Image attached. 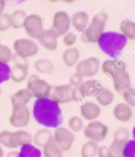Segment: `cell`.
<instances>
[{
  "label": "cell",
  "mask_w": 135,
  "mask_h": 157,
  "mask_svg": "<svg viewBox=\"0 0 135 157\" xmlns=\"http://www.w3.org/2000/svg\"><path fill=\"white\" fill-rule=\"evenodd\" d=\"M32 98L33 96L29 91L27 89H22L17 91V93H14L10 96V100L13 107L26 106Z\"/></svg>",
  "instance_id": "7402d4cb"
},
{
  "label": "cell",
  "mask_w": 135,
  "mask_h": 157,
  "mask_svg": "<svg viewBox=\"0 0 135 157\" xmlns=\"http://www.w3.org/2000/svg\"><path fill=\"white\" fill-rule=\"evenodd\" d=\"M27 14L22 10H17L10 14V20H11V27L15 29H19L23 27L25 20Z\"/></svg>",
  "instance_id": "83f0119b"
},
{
  "label": "cell",
  "mask_w": 135,
  "mask_h": 157,
  "mask_svg": "<svg viewBox=\"0 0 135 157\" xmlns=\"http://www.w3.org/2000/svg\"><path fill=\"white\" fill-rule=\"evenodd\" d=\"M22 28L28 36L37 39L41 32L44 30L42 17L37 14L27 15Z\"/></svg>",
  "instance_id": "7c38bea8"
},
{
  "label": "cell",
  "mask_w": 135,
  "mask_h": 157,
  "mask_svg": "<svg viewBox=\"0 0 135 157\" xmlns=\"http://www.w3.org/2000/svg\"><path fill=\"white\" fill-rule=\"evenodd\" d=\"M102 87V85L97 80H87L82 82L78 88V93L83 98L95 96Z\"/></svg>",
  "instance_id": "9a60e30c"
},
{
  "label": "cell",
  "mask_w": 135,
  "mask_h": 157,
  "mask_svg": "<svg viewBox=\"0 0 135 157\" xmlns=\"http://www.w3.org/2000/svg\"><path fill=\"white\" fill-rule=\"evenodd\" d=\"M77 42V36L72 32H67L63 36V43L65 46L71 47Z\"/></svg>",
  "instance_id": "60d3db41"
},
{
  "label": "cell",
  "mask_w": 135,
  "mask_h": 157,
  "mask_svg": "<svg viewBox=\"0 0 135 157\" xmlns=\"http://www.w3.org/2000/svg\"><path fill=\"white\" fill-rule=\"evenodd\" d=\"M0 157H4V150L1 145H0Z\"/></svg>",
  "instance_id": "bcb514c9"
},
{
  "label": "cell",
  "mask_w": 135,
  "mask_h": 157,
  "mask_svg": "<svg viewBox=\"0 0 135 157\" xmlns=\"http://www.w3.org/2000/svg\"><path fill=\"white\" fill-rule=\"evenodd\" d=\"M125 104H127L130 107H133L135 106V90L133 87L126 89L122 93Z\"/></svg>",
  "instance_id": "e575fe53"
},
{
  "label": "cell",
  "mask_w": 135,
  "mask_h": 157,
  "mask_svg": "<svg viewBox=\"0 0 135 157\" xmlns=\"http://www.w3.org/2000/svg\"><path fill=\"white\" fill-rule=\"evenodd\" d=\"M82 117L85 120L94 121L96 118H98L101 113L100 107L96 103L87 101L85 102L80 108Z\"/></svg>",
  "instance_id": "2e32d148"
},
{
  "label": "cell",
  "mask_w": 135,
  "mask_h": 157,
  "mask_svg": "<svg viewBox=\"0 0 135 157\" xmlns=\"http://www.w3.org/2000/svg\"><path fill=\"white\" fill-rule=\"evenodd\" d=\"M129 131L126 128L119 127L116 129L113 134V140H119L122 142H126L129 140Z\"/></svg>",
  "instance_id": "836d02e7"
},
{
  "label": "cell",
  "mask_w": 135,
  "mask_h": 157,
  "mask_svg": "<svg viewBox=\"0 0 135 157\" xmlns=\"http://www.w3.org/2000/svg\"><path fill=\"white\" fill-rule=\"evenodd\" d=\"M33 67L37 72L40 74H51L54 70L53 63L48 59H37L34 63Z\"/></svg>",
  "instance_id": "4316f807"
},
{
  "label": "cell",
  "mask_w": 135,
  "mask_h": 157,
  "mask_svg": "<svg viewBox=\"0 0 135 157\" xmlns=\"http://www.w3.org/2000/svg\"><path fill=\"white\" fill-rule=\"evenodd\" d=\"M19 157H41L42 151L33 144H25L21 147Z\"/></svg>",
  "instance_id": "f1b7e54d"
},
{
  "label": "cell",
  "mask_w": 135,
  "mask_h": 157,
  "mask_svg": "<svg viewBox=\"0 0 135 157\" xmlns=\"http://www.w3.org/2000/svg\"><path fill=\"white\" fill-rule=\"evenodd\" d=\"M112 83L114 90L119 94H122L124 91L131 87V80L126 70L113 77Z\"/></svg>",
  "instance_id": "e0dca14e"
},
{
  "label": "cell",
  "mask_w": 135,
  "mask_h": 157,
  "mask_svg": "<svg viewBox=\"0 0 135 157\" xmlns=\"http://www.w3.org/2000/svg\"><path fill=\"white\" fill-rule=\"evenodd\" d=\"M100 69V62L96 57H89L76 64V73L83 78H92Z\"/></svg>",
  "instance_id": "9c48e42d"
},
{
  "label": "cell",
  "mask_w": 135,
  "mask_h": 157,
  "mask_svg": "<svg viewBox=\"0 0 135 157\" xmlns=\"http://www.w3.org/2000/svg\"><path fill=\"white\" fill-rule=\"evenodd\" d=\"M12 59V51L6 45H0V63H8Z\"/></svg>",
  "instance_id": "d590c367"
},
{
  "label": "cell",
  "mask_w": 135,
  "mask_h": 157,
  "mask_svg": "<svg viewBox=\"0 0 135 157\" xmlns=\"http://www.w3.org/2000/svg\"><path fill=\"white\" fill-rule=\"evenodd\" d=\"M96 100L98 103L99 106H103V107H107L112 104L115 96L113 94L110 89H107L105 87H102L99 90V92L96 93L95 96Z\"/></svg>",
  "instance_id": "cb8c5ba5"
},
{
  "label": "cell",
  "mask_w": 135,
  "mask_h": 157,
  "mask_svg": "<svg viewBox=\"0 0 135 157\" xmlns=\"http://www.w3.org/2000/svg\"><path fill=\"white\" fill-rule=\"evenodd\" d=\"M13 49L18 57L27 59L37 55L39 51V47L33 40L21 38L16 40L14 42Z\"/></svg>",
  "instance_id": "ba28073f"
},
{
  "label": "cell",
  "mask_w": 135,
  "mask_h": 157,
  "mask_svg": "<svg viewBox=\"0 0 135 157\" xmlns=\"http://www.w3.org/2000/svg\"><path fill=\"white\" fill-rule=\"evenodd\" d=\"M68 126L71 132H79L84 128V122L80 117L73 116L69 119Z\"/></svg>",
  "instance_id": "d6a6232c"
},
{
  "label": "cell",
  "mask_w": 135,
  "mask_h": 157,
  "mask_svg": "<svg viewBox=\"0 0 135 157\" xmlns=\"http://www.w3.org/2000/svg\"><path fill=\"white\" fill-rule=\"evenodd\" d=\"M127 42L128 40L120 33L107 31L102 34L97 44L105 55L111 59H117L122 54Z\"/></svg>",
  "instance_id": "7a4b0ae2"
},
{
  "label": "cell",
  "mask_w": 135,
  "mask_h": 157,
  "mask_svg": "<svg viewBox=\"0 0 135 157\" xmlns=\"http://www.w3.org/2000/svg\"><path fill=\"white\" fill-rule=\"evenodd\" d=\"M120 33L128 40H135V23L129 19H124L119 24Z\"/></svg>",
  "instance_id": "d4e9b609"
},
{
  "label": "cell",
  "mask_w": 135,
  "mask_h": 157,
  "mask_svg": "<svg viewBox=\"0 0 135 157\" xmlns=\"http://www.w3.org/2000/svg\"><path fill=\"white\" fill-rule=\"evenodd\" d=\"M29 70L27 65L23 63H17L10 69V78L14 82L21 83L27 79Z\"/></svg>",
  "instance_id": "44dd1931"
},
{
  "label": "cell",
  "mask_w": 135,
  "mask_h": 157,
  "mask_svg": "<svg viewBox=\"0 0 135 157\" xmlns=\"http://www.w3.org/2000/svg\"><path fill=\"white\" fill-rule=\"evenodd\" d=\"M5 6H6V2L3 0H0V16L3 13Z\"/></svg>",
  "instance_id": "f6af8a7d"
},
{
  "label": "cell",
  "mask_w": 135,
  "mask_h": 157,
  "mask_svg": "<svg viewBox=\"0 0 135 157\" xmlns=\"http://www.w3.org/2000/svg\"><path fill=\"white\" fill-rule=\"evenodd\" d=\"M51 86L46 81L41 79L36 74H32L27 82V88L32 96L37 99L47 98L50 93Z\"/></svg>",
  "instance_id": "8992f818"
},
{
  "label": "cell",
  "mask_w": 135,
  "mask_h": 157,
  "mask_svg": "<svg viewBox=\"0 0 135 157\" xmlns=\"http://www.w3.org/2000/svg\"><path fill=\"white\" fill-rule=\"evenodd\" d=\"M71 28V17L65 11L56 12L52 18V29L58 36H63Z\"/></svg>",
  "instance_id": "8fae6325"
},
{
  "label": "cell",
  "mask_w": 135,
  "mask_h": 157,
  "mask_svg": "<svg viewBox=\"0 0 135 157\" xmlns=\"http://www.w3.org/2000/svg\"><path fill=\"white\" fill-rule=\"evenodd\" d=\"M48 98L56 101L59 104H67L78 100V93L76 89L69 85H54L51 86Z\"/></svg>",
  "instance_id": "277c9868"
},
{
  "label": "cell",
  "mask_w": 135,
  "mask_h": 157,
  "mask_svg": "<svg viewBox=\"0 0 135 157\" xmlns=\"http://www.w3.org/2000/svg\"><path fill=\"white\" fill-rule=\"evenodd\" d=\"M122 157H135V141L133 139H129L126 142Z\"/></svg>",
  "instance_id": "f35d334b"
},
{
  "label": "cell",
  "mask_w": 135,
  "mask_h": 157,
  "mask_svg": "<svg viewBox=\"0 0 135 157\" xmlns=\"http://www.w3.org/2000/svg\"><path fill=\"white\" fill-rule=\"evenodd\" d=\"M80 58L79 51L75 48H69L62 55V59L67 67H73L78 63Z\"/></svg>",
  "instance_id": "484cf974"
},
{
  "label": "cell",
  "mask_w": 135,
  "mask_h": 157,
  "mask_svg": "<svg viewBox=\"0 0 135 157\" xmlns=\"http://www.w3.org/2000/svg\"><path fill=\"white\" fill-rule=\"evenodd\" d=\"M126 142H122L119 140H113L107 149V157H122L123 148Z\"/></svg>",
  "instance_id": "1f68e13d"
},
{
  "label": "cell",
  "mask_w": 135,
  "mask_h": 157,
  "mask_svg": "<svg viewBox=\"0 0 135 157\" xmlns=\"http://www.w3.org/2000/svg\"><path fill=\"white\" fill-rule=\"evenodd\" d=\"M75 137L73 132L63 126H59L55 129L52 134L53 142L63 151H68L71 148Z\"/></svg>",
  "instance_id": "52a82bcc"
},
{
  "label": "cell",
  "mask_w": 135,
  "mask_h": 157,
  "mask_svg": "<svg viewBox=\"0 0 135 157\" xmlns=\"http://www.w3.org/2000/svg\"><path fill=\"white\" fill-rule=\"evenodd\" d=\"M2 93V89H1V88H0V94Z\"/></svg>",
  "instance_id": "7dc6e473"
},
{
  "label": "cell",
  "mask_w": 135,
  "mask_h": 157,
  "mask_svg": "<svg viewBox=\"0 0 135 157\" xmlns=\"http://www.w3.org/2000/svg\"><path fill=\"white\" fill-rule=\"evenodd\" d=\"M58 38L57 34L52 29H48L43 30L37 40L46 50L55 51L58 47Z\"/></svg>",
  "instance_id": "5bb4252c"
},
{
  "label": "cell",
  "mask_w": 135,
  "mask_h": 157,
  "mask_svg": "<svg viewBox=\"0 0 135 157\" xmlns=\"http://www.w3.org/2000/svg\"><path fill=\"white\" fill-rule=\"evenodd\" d=\"M33 137L26 130L18 129L17 131L12 132L11 134V147L12 148H16L21 147L25 144H32Z\"/></svg>",
  "instance_id": "d6986e66"
},
{
  "label": "cell",
  "mask_w": 135,
  "mask_h": 157,
  "mask_svg": "<svg viewBox=\"0 0 135 157\" xmlns=\"http://www.w3.org/2000/svg\"><path fill=\"white\" fill-rule=\"evenodd\" d=\"M126 63L118 59H107L100 65V70L104 74L111 77H115L118 74L126 71Z\"/></svg>",
  "instance_id": "4fadbf2b"
},
{
  "label": "cell",
  "mask_w": 135,
  "mask_h": 157,
  "mask_svg": "<svg viewBox=\"0 0 135 157\" xmlns=\"http://www.w3.org/2000/svg\"><path fill=\"white\" fill-rule=\"evenodd\" d=\"M83 133L89 140L99 143L105 140L108 133V128L100 121H91L84 127Z\"/></svg>",
  "instance_id": "5b68a950"
},
{
  "label": "cell",
  "mask_w": 135,
  "mask_h": 157,
  "mask_svg": "<svg viewBox=\"0 0 135 157\" xmlns=\"http://www.w3.org/2000/svg\"><path fill=\"white\" fill-rule=\"evenodd\" d=\"M4 157H19V152L17 151H9Z\"/></svg>",
  "instance_id": "ee69618b"
},
{
  "label": "cell",
  "mask_w": 135,
  "mask_h": 157,
  "mask_svg": "<svg viewBox=\"0 0 135 157\" xmlns=\"http://www.w3.org/2000/svg\"><path fill=\"white\" fill-rule=\"evenodd\" d=\"M33 115L36 122L47 129H56L63 121L60 104L50 98L37 99L33 107Z\"/></svg>",
  "instance_id": "6da1fadb"
},
{
  "label": "cell",
  "mask_w": 135,
  "mask_h": 157,
  "mask_svg": "<svg viewBox=\"0 0 135 157\" xmlns=\"http://www.w3.org/2000/svg\"><path fill=\"white\" fill-rule=\"evenodd\" d=\"M89 24V15L84 11L76 12L71 17V26L78 33H83Z\"/></svg>",
  "instance_id": "ac0fdd59"
},
{
  "label": "cell",
  "mask_w": 135,
  "mask_h": 157,
  "mask_svg": "<svg viewBox=\"0 0 135 157\" xmlns=\"http://www.w3.org/2000/svg\"><path fill=\"white\" fill-rule=\"evenodd\" d=\"M10 67L8 63H0V85L7 82L10 78Z\"/></svg>",
  "instance_id": "8d00e7d4"
},
{
  "label": "cell",
  "mask_w": 135,
  "mask_h": 157,
  "mask_svg": "<svg viewBox=\"0 0 135 157\" xmlns=\"http://www.w3.org/2000/svg\"><path fill=\"white\" fill-rule=\"evenodd\" d=\"M11 27L10 14L3 13L0 16V32H5Z\"/></svg>",
  "instance_id": "ab89813d"
},
{
  "label": "cell",
  "mask_w": 135,
  "mask_h": 157,
  "mask_svg": "<svg viewBox=\"0 0 135 157\" xmlns=\"http://www.w3.org/2000/svg\"><path fill=\"white\" fill-rule=\"evenodd\" d=\"M12 132L9 130H3L0 132V145L6 148H12L11 147Z\"/></svg>",
  "instance_id": "74e56055"
},
{
  "label": "cell",
  "mask_w": 135,
  "mask_h": 157,
  "mask_svg": "<svg viewBox=\"0 0 135 157\" xmlns=\"http://www.w3.org/2000/svg\"><path fill=\"white\" fill-rule=\"evenodd\" d=\"M98 148L99 145L97 143L88 140L82 144L81 148L82 157H96L97 155Z\"/></svg>",
  "instance_id": "4dcf8cb0"
},
{
  "label": "cell",
  "mask_w": 135,
  "mask_h": 157,
  "mask_svg": "<svg viewBox=\"0 0 135 157\" xmlns=\"http://www.w3.org/2000/svg\"><path fill=\"white\" fill-rule=\"evenodd\" d=\"M107 149H108L107 146H99L96 155L98 157H107Z\"/></svg>",
  "instance_id": "7bdbcfd3"
},
{
  "label": "cell",
  "mask_w": 135,
  "mask_h": 157,
  "mask_svg": "<svg viewBox=\"0 0 135 157\" xmlns=\"http://www.w3.org/2000/svg\"><path fill=\"white\" fill-rule=\"evenodd\" d=\"M30 120V111L27 106L13 107L11 115L9 122L12 126L16 128H23L28 126Z\"/></svg>",
  "instance_id": "30bf717a"
},
{
  "label": "cell",
  "mask_w": 135,
  "mask_h": 157,
  "mask_svg": "<svg viewBox=\"0 0 135 157\" xmlns=\"http://www.w3.org/2000/svg\"><path fill=\"white\" fill-rule=\"evenodd\" d=\"M112 113L114 118L121 122H129L133 115L131 107L125 103H119L116 104L113 108Z\"/></svg>",
  "instance_id": "ffe728a7"
},
{
  "label": "cell",
  "mask_w": 135,
  "mask_h": 157,
  "mask_svg": "<svg viewBox=\"0 0 135 157\" xmlns=\"http://www.w3.org/2000/svg\"><path fill=\"white\" fill-rule=\"evenodd\" d=\"M42 148L41 151L44 157H63V151L53 142V140Z\"/></svg>",
  "instance_id": "f546056e"
},
{
  "label": "cell",
  "mask_w": 135,
  "mask_h": 157,
  "mask_svg": "<svg viewBox=\"0 0 135 157\" xmlns=\"http://www.w3.org/2000/svg\"><path fill=\"white\" fill-rule=\"evenodd\" d=\"M33 141L37 148H43L49 142L52 141V132L47 128L37 130L33 137Z\"/></svg>",
  "instance_id": "603a6c76"
},
{
  "label": "cell",
  "mask_w": 135,
  "mask_h": 157,
  "mask_svg": "<svg viewBox=\"0 0 135 157\" xmlns=\"http://www.w3.org/2000/svg\"><path fill=\"white\" fill-rule=\"evenodd\" d=\"M0 45H1V40H0Z\"/></svg>",
  "instance_id": "c3c4849f"
},
{
  "label": "cell",
  "mask_w": 135,
  "mask_h": 157,
  "mask_svg": "<svg viewBox=\"0 0 135 157\" xmlns=\"http://www.w3.org/2000/svg\"><path fill=\"white\" fill-rule=\"evenodd\" d=\"M108 16L104 11H100L94 15L85 31L82 33V40L87 44H97L100 37L104 33Z\"/></svg>",
  "instance_id": "3957f363"
},
{
  "label": "cell",
  "mask_w": 135,
  "mask_h": 157,
  "mask_svg": "<svg viewBox=\"0 0 135 157\" xmlns=\"http://www.w3.org/2000/svg\"><path fill=\"white\" fill-rule=\"evenodd\" d=\"M83 77L81 76L80 74H73L70 78V80H69V85H71V87L74 88V89H78L80 85H82V82H83Z\"/></svg>",
  "instance_id": "b9f144b4"
}]
</instances>
